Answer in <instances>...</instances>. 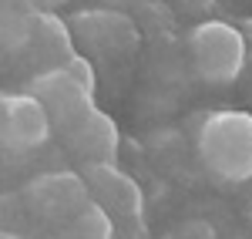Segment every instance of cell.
I'll return each instance as SVG.
<instances>
[{
	"mask_svg": "<svg viewBox=\"0 0 252 239\" xmlns=\"http://www.w3.org/2000/svg\"><path fill=\"white\" fill-rule=\"evenodd\" d=\"M198 159L219 182L239 185L252 175V115L212 111L198 128Z\"/></svg>",
	"mask_w": 252,
	"mask_h": 239,
	"instance_id": "cell-1",
	"label": "cell"
},
{
	"mask_svg": "<svg viewBox=\"0 0 252 239\" xmlns=\"http://www.w3.org/2000/svg\"><path fill=\"white\" fill-rule=\"evenodd\" d=\"M189 58L205 84H232L246 68V40L235 24L202 20L189 31Z\"/></svg>",
	"mask_w": 252,
	"mask_h": 239,
	"instance_id": "cell-2",
	"label": "cell"
},
{
	"mask_svg": "<svg viewBox=\"0 0 252 239\" xmlns=\"http://www.w3.org/2000/svg\"><path fill=\"white\" fill-rule=\"evenodd\" d=\"M27 91L47 108L54 128H61V132L74 128L81 118H88V115L94 111V91L84 88L67 68L40 71L37 78L27 84Z\"/></svg>",
	"mask_w": 252,
	"mask_h": 239,
	"instance_id": "cell-3",
	"label": "cell"
},
{
	"mask_svg": "<svg viewBox=\"0 0 252 239\" xmlns=\"http://www.w3.org/2000/svg\"><path fill=\"white\" fill-rule=\"evenodd\" d=\"M71 34L91 54H101V58L135 54L138 44H141L135 20L125 10H81L71 17Z\"/></svg>",
	"mask_w": 252,
	"mask_h": 239,
	"instance_id": "cell-4",
	"label": "cell"
},
{
	"mask_svg": "<svg viewBox=\"0 0 252 239\" xmlns=\"http://www.w3.org/2000/svg\"><path fill=\"white\" fill-rule=\"evenodd\" d=\"M0 135H3V145L10 152H34V148L51 141L54 121L31 91L3 95L0 98Z\"/></svg>",
	"mask_w": 252,
	"mask_h": 239,
	"instance_id": "cell-5",
	"label": "cell"
},
{
	"mask_svg": "<svg viewBox=\"0 0 252 239\" xmlns=\"http://www.w3.org/2000/svg\"><path fill=\"white\" fill-rule=\"evenodd\" d=\"M94 202L91 185L74 172H47L27 185V205L40 219H74Z\"/></svg>",
	"mask_w": 252,
	"mask_h": 239,
	"instance_id": "cell-6",
	"label": "cell"
},
{
	"mask_svg": "<svg viewBox=\"0 0 252 239\" xmlns=\"http://www.w3.org/2000/svg\"><path fill=\"white\" fill-rule=\"evenodd\" d=\"M67 145L74 148V155L84 159V165H115L118 159V128L104 111H91L88 118H81L74 128L64 132Z\"/></svg>",
	"mask_w": 252,
	"mask_h": 239,
	"instance_id": "cell-7",
	"label": "cell"
},
{
	"mask_svg": "<svg viewBox=\"0 0 252 239\" xmlns=\"http://www.w3.org/2000/svg\"><path fill=\"white\" fill-rule=\"evenodd\" d=\"M84 175L94 196L108 212L118 216H131L135 219L141 212V189L135 179H128L125 172H118L115 165H84Z\"/></svg>",
	"mask_w": 252,
	"mask_h": 239,
	"instance_id": "cell-8",
	"label": "cell"
},
{
	"mask_svg": "<svg viewBox=\"0 0 252 239\" xmlns=\"http://www.w3.org/2000/svg\"><path fill=\"white\" fill-rule=\"evenodd\" d=\"M31 54L44 71H54V68H64L67 61L74 58V34L71 27L58 20L54 14H37V27L31 34Z\"/></svg>",
	"mask_w": 252,
	"mask_h": 239,
	"instance_id": "cell-9",
	"label": "cell"
},
{
	"mask_svg": "<svg viewBox=\"0 0 252 239\" xmlns=\"http://www.w3.org/2000/svg\"><path fill=\"white\" fill-rule=\"evenodd\" d=\"M67 239H115L111 212L101 202H91L84 212H78L67 222Z\"/></svg>",
	"mask_w": 252,
	"mask_h": 239,
	"instance_id": "cell-10",
	"label": "cell"
},
{
	"mask_svg": "<svg viewBox=\"0 0 252 239\" xmlns=\"http://www.w3.org/2000/svg\"><path fill=\"white\" fill-rule=\"evenodd\" d=\"M34 27H37V14L34 10H7V17H3V40H7V47L14 51V47H27L31 44V34H34Z\"/></svg>",
	"mask_w": 252,
	"mask_h": 239,
	"instance_id": "cell-11",
	"label": "cell"
},
{
	"mask_svg": "<svg viewBox=\"0 0 252 239\" xmlns=\"http://www.w3.org/2000/svg\"><path fill=\"white\" fill-rule=\"evenodd\" d=\"M172 239H219V229L209 219H182L175 226Z\"/></svg>",
	"mask_w": 252,
	"mask_h": 239,
	"instance_id": "cell-12",
	"label": "cell"
},
{
	"mask_svg": "<svg viewBox=\"0 0 252 239\" xmlns=\"http://www.w3.org/2000/svg\"><path fill=\"white\" fill-rule=\"evenodd\" d=\"M64 68H67V71H71V74H74V78H78L84 88H91V91H94L97 78H94V64H91V58H84V54H74V58L67 61Z\"/></svg>",
	"mask_w": 252,
	"mask_h": 239,
	"instance_id": "cell-13",
	"label": "cell"
},
{
	"mask_svg": "<svg viewBox=\"0 0 252 239\" xmlns=\"http://www.w3.org/2000/svg\"><path fill=\"white\" fill-rule=\"evenodd\" d=\"M235 192H239V202H242L246 216L252 219V175H249L246 182H239V185H235Z\"/></svg>",
	"mask_w": 252,
	"mask_h": 239,
	"instance_id": "cell-14",
	"label": "cell"
},
{
	"mask_svg": "<svg viewBox=\"0 0 252 239\" xmlns=\"http://www.w3.org/2000/svg\"><path fill=\"white\" fill-rule=\"evenodd\" d=\"M235 27H239V34H242V40H246V61L252 64V17L235 20Z\"/></svg>",
	"mask_w": 252,
	"mask_h": 239,
	"instance_id": "cell-15",
	"label": "cell"
},
{
	"mask_svg": "<svg viewBox=\"0 0 252 239\" xmlns=\"http://www.w3.org/2000/svg\"><path fill=\"white\" fill-rule=\"evenodd\" d=\"M0 239H20V236H17V233H3Z\"/></svg>",
	"mask_w": 252,
	"mask_h": 239,
	"instance_id": "cell-16",
	"label": "cell"
},
{
	"mask_svg": "<svg viewBox=\"0 0 252 239\" xmlns=\"http://www.w3.org/2000/svg\"><path fill=\"white\" fill-rule=\"evenodd\" d=\"M51 3H64V0H51Z\"/></svg>",
	"mask_w": 252,
	"mask_h": 239,
	"instance_id": "cell-17",
	"label": "cell"
}]
</instances>
